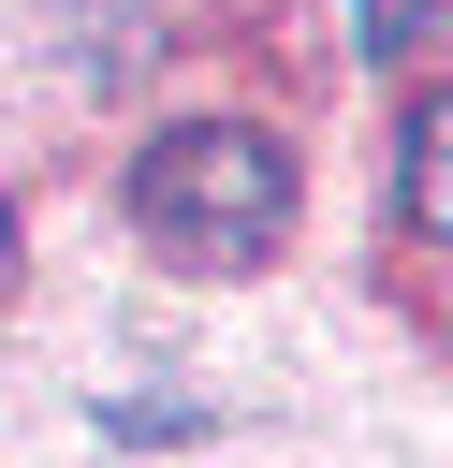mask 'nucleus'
<instances>
[{"label":"nucleus","instance_id":"f03ea898","mask_svg":"<svg viewBox=\"0 0 453 468\" xmlns=\"http://www.w3.org/2000/svg\"><path fill=\"white\" fill-rule=\"evenodd\" d=\"M395 234H453V102L409 88L395 117Z\"/></svg>","mask_w":453,"mask_h":468},{"label":"nucleus","instance_id":"f257e3e1","mask_svg":"<svg viewBox=\"0 0 453 468\" xmlns=\"http://www.w3.org/2000/svg\"><path fill=\"white\" fill-rule=\"evenodd\" d=\"M132 234L175 278H263L292 234V146L263 117H161L132 146Z\"/></svg>","mask_w":453,"mask_h":468},{"label":"nucleus","instance_id":"20e7f679","mask_svg":"<svg viewBox=\"0 0 453 468\" xmlns=\"http://www.w3.org/2000/svg\"><path fill=\"white\" fill-rule=\"evenodd\" d=\"M0 278H15V205H0Z\"/></svg>","mask_w":453,"mask_h":468},{"label":"nucleus","instance_id":"7ed1b4c3","mask_svg":"<svg viewBox=\"0 0 453 468\" xmlns=\"http://www.w3.org/2000/svg\"><path fill=\"white\" fill-rule=\"evenodd\" d=\"M438 29H453V0H365V58H380V73H409Z\"/></svg>","mask_w":453,"mask_h":468}]
</instances>
